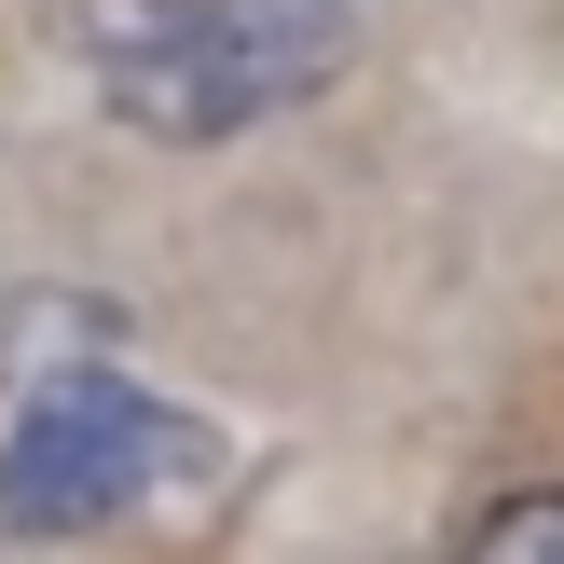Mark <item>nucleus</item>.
Here are the masks:
<instances>
[{
  "instance_id": "obj_1",
  "label": "nucleus",
  "mask_w": 564,
  "mask_h": 564,
  "mask_svg": "<svg viewBox=\"0 0 564 564\" xmlns=\"http://www.w3.org/2000/svg\"><path fill=\"white\" fill-rule=\"evenodd\" d=\"M207 455L193 413L83 303L0 317V538H110Z\"/></svg>"
},
{
  "instance_id": "obj_2",
  "label": "nucleus",
  "mask_w": 564,
  "mask_h": 564,
  "mask_svg": "<svg viewBox=\"0 0 564 564\" xmlns=\"http://www.w3.org/2000/svg\"><path fill=\"white\" fill-rule=\"evenodd\" d=\"M55 42L110 124L207 152V138H248L303 110L317 83H345L358 14L345 0H55Z\"/></svg>"
},
{
  "instance_id": "obj_3",
  "label": "nucleus",
  "mask_w": 564,
  "mask_h": 564,
  "mask_svg": "<svg viewBox=\"0 0 564 564\" xmlns=\"http://www.w3.org/2000/svg\"><path fill=\"white\" fill-rule=\"evenodd\" d=\"M455 564H564V482L496 496V510L468 523V551H455Z\"/></svg>"
}]
</instances>
